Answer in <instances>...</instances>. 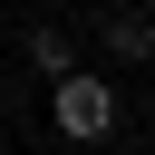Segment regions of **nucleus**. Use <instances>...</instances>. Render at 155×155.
<instances>
[{
    "label": "nucleus",
    "mask_w": 155,
    "mask_h": 155,
    "mask_svg": "<svg viewBox=\"0 0 155 155\" xmlns=\"http://www.w3.org/2000/svg\"><path fill=\"white\" fill-rule=\"evenodd\" d=\"M107 48H116V58H145V48H155V19H145V10H126V19L107 29Z\"/></svg>",
    "instance_id": "f03ea898"
},
{
    "label": "nucleus",
    "mask_w": 155,
    "mask_h": 155,
    "mask_svg": "<svg viewBox=\"0 0 155 155\" xmlns=\"http://www.w3.org/2000/svg\"><path fill=\"white\" fill-rule=\"evenodd\" d=\"M29 58H39L48 78H58V68H78V58H68V29H29Z\"/></svg>",
    "instance_id": "7ed1b4c3"
},
{
    "label": "nucleus",
    "mask_w": 155,
    "mask_h": 155,
    "mask_svg": "<svg viewBox=\"0 0 155 155\" xmlns=\"http://www.w3.org/2000/svg\"><path fill=\"white\" fill-rule=\"evenodd\" d=\"M48 107H58V136H78V145H97L116 126V87H97L87 68H58V97Z\"/></svg>",
    "instance_id": "f257e3e1"
}]
</instances>
